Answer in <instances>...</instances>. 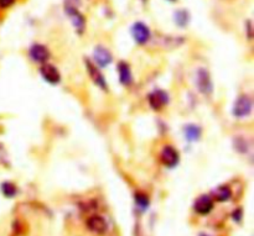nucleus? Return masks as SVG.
Segmentation results:
<instances>
[{
    "mask_svg": "<svg viewBox=\"0 0 254 236\" xmlns=\"http://www.w3.org/2000/svg\"><path fill=\"white\" fill-rule=\"evenodd\" d=\"M252 99L247 94H243V95L238 96L237 100H236L235 105H233L232 114L236 118H247L252 113Z\"/></svg>",
    "mask_w": 254,
    "mask_h": 236,
    "instance_id": "nucleus-1",
    "label": "nucleus"
},
{
    "mask_svg": "<svg viewBox=\"0 0 254 236\" xmlns=\"http://www.w3.org/2000/svg\"><path fill=\"white\" fill-rule=\"evenodd\" d=\"M130 32L134 41L139 45H145L146 42L150 40V36H151L150 29H149L148 25H145L144 22H140V21L133 24V26H131L130 29Z\"/></svg>",
    "mask_w": 254,
    "mask_h": 236,
    "instance_id": "nucleus-2",
    "label": "nucleus"
},
{
    "mask_svg": "<svg viewBox=\"0 0 254 236\" xmlns=\"http://www.w3.org/2000/svg\"><path fill=\"white\" fill-rule=\"evenodd\" d=\"M196 84H197L198 91L202 94H211L213 91L212 81H211L210 73L205 68H200L196 76Z\"/></svg>",
    "mask_w": 254,
    "mask_h": 236,
    "instance_id": "nucleus-3",
    "label": "nucleus"
},
{
    "mask_svg": "<svg viewBox=\"0 0 254 236\" xmlns=\"http://www.w3.org/2000/svg\"><path fill=\"white\" fill-rule=\"evenodd\" d=\"M148 100L153 110H161L164 106L168 105L169 95L166 92L158 89V91H154L149 94Z\"/></svg>",
    "mask_w": 254,
    "mask_h": 236,
    "instance_id": "nucleus-4",
    "label": "nucleus"
},
{
    "mask_svg": "<svg viewBox=\"0 0 254 236\" xmlns=\"http://www.w3.org/2000/svg\"><path fill=\"white\" fill-rule=\"evenodd\" d=\"M160 160L164 166H166L169 168H173L179 163L180 156H179V152L176 151L175 147H173V146H165L161 150Z\"/></svg>",
    "mask_w": 254,
    "mask_h": 236,
    "instance_id": "nucleus-5",
    "label": "nucleus"
},
{
    "mask_svg": "<svg viewBox=\"0 0 254 236\" xmlns=\"http://www.w3.org/2000/svg\"><path fill=\"white\" fill-rule=\"evenodd\" d=\"M30 57L34 62L36 63H46V61L49 59L50 57V52L47 49L46 46L41 44H34L31 47H30V51H29Z\"/></svg>",
    "mask_w": 254,
    "mask_h": 236,
    "instance_id": "nucleus-6",
    "label": "nucleus"
},
{
    "mask_svg": "<svg viewBox=\"0 0 254 236\" xmlns=\"http://www.w3.org/2000/svg\"><path fill=\"white\" fill-rule=\"evenodd\" d=\"M40 73H41L42 78L50 84H57L61 81V74L57 71V68L55 66L50 63H44L40 68Z\"/></svg>",
    "mask_w": 254,
    "mask_h": 236,
    "instance_id": "nucleus-7",
    "label": "nucleus"
},
{
    "mask_svg": "<svg viewBox=\"0 0 254 236\" xmlns=\"http://www.w3.org/2000/svg\"><path fill=\"white\" fill-rule=\"evenodd\" d=\"M93 58H94V62L101 67L109 66V64L112 63V61H113L112 53L108 51V48H106L104 46L94 47Z\"/></svg>",
    "mask_w": 254,
    "mask_h": 236,
    "instance_id": "nucleus-8",
    "label": "nucleus"
},
{
    "mask_svg": "<svg viewBox=\"0 0 254 236\" xmlns=\"http://www.w3.org/2000/svg\"><path fill=\"white\" fill-rule=\"evenodd\" d=\"M86 66H87V71H88L89 76H91L92 81L94 82V84L98 86L102 91H107V89H108V86H107V82L106 79H104L102 72L99 71V69L97 68L91 61H88V59L86 61Z\"/></svg>",
    "mask_w": 254,
    "mask_h": 236,
    "instance_id": "nucleus-9",
    "label": "nucleus"
},
{
    "mask_svg": "<svg viewBox=\"0 0 254 236\" xmlns=\"http://www.w3.org/2000/svg\"><path fill=\"white\" fill-rule=\"evenodd\" d=\"M87 227L94 234L102 235L107 232V223L101 215H93L87 220Z\"/></svg>",
    "mask_w": 254,
    "mask_h": 236,
    "instance_id": "nucleus-10",
    "label": "nucleus"
},
{
    "mask_svg": "<svg viewBox=\"0 0 254 236\" xmlns=\"http://www.w3.org/2000/svg\"><path fill=\"white\" fill-rule=\"evenodd\" d=\"M213 208V199L210 195H201L195 202V210L198 214H208Z\"/></svg>",
    "mask_w": 254,
    "mask_h": 236,
    "instance_id": "nucleus-11",
    "label": "nucleus"
},
{
    "mask_svg": "<svg viewBox=\"0 0 254 236\" xmlns=\"http://www.w3.org/2000/svg\"><path fill=\"white\" fill-rule=\"evenodd\" d=\"M118 73H119V81L123 86L128 87L133 83V74H131V69L127 62H121L118 63Z\"/></svg>",
    "mask_w": 254,
    "mask_h": 236,
    "instance_id": "nucleus-12",
    "label": "nucleus"
},
{
    "mask_svg": "<svg viewBox=\"0 0 254 236\" xmlns=\"http://www.w3.org/2000/svg\"><path fill=\"white\" fill-rule=\"evenodd\" d=\"M191 20L190 12L186 9H179L174 12V21L179 27H186Z\"/></svg>",
    "mask_w": 254,
    "mask_h": 236,
    "instance_id": "nucleus-13",
    "label": "nucleus"
},
{
    "mask_svg": "<svg viewBox=\"0 0 254 236\" xmlns=\"http://www.w3.org/2000/svg\"><path fill=\"white\" fill-rule=\"evenodd\" d=\"M184 134H185L186 140L190 141V142H195L201 138V128L197 125H193V124H190V125L185 126Z\"/></svg>",
    "mask_w": 254,
    "mask_h": 236,
    "instance_id": "nucleus-14",
    "label": "nucleus"
},
{
    "mask_svg": "<svg viewBox=\"0 0 254 236\" xmlns=\"http://www.w3.org/2000/svg\"><path fill=\"white\" fill-rule=\"evenodd\" d=\"M212 195L218 202H226V200H228L232 197V190H231L228 186H220L216 189H213Z\"/></svg>",
    "mask_w": 254,
    "mask_h": 236,
    "instance_id": "nucleus-15",
    "label": "nucleus"
},
{
    "mask_svg": "<svg viewBox=\"0 0 254 236\" xmlns=\"http://www.w3.org/2000/svg\"><path fill=\"white\" fill-rule=\"evenodd\" d=\"M0 188H1V193L6 198H12L16 194V187H15L14 183L11 182H4Z\"/></svg>",
    "mask_w": 254,
    "mask_h": 236,
    "instance_id": "nucleus-16",
    "label": "nucleus"
},
{
    "mask_svg": "<svg viewBox=\"0 0 254 236\" xmlns=\"http://www.w3.org/2000/svg\"><path fill=\"white\" fill-rule=\"evenodd\" d=\"M135 200H136V204H138L141 209H146V208H148L149 199L145 194H143V193H136Z\"/></svg>",
    "mask_w": 254,
    "mask_h": 236,
    "instance_id": "nucleus-17",
    "label": "nucleus"
},
{
    "mask_svg": "<svg viewBox=\"0 0 254 236\" xmlns=\"http://www.w3.org/2000/svg\"><path fill=\"white\" fill-rule=\"evenodd\" d=\"M16 0H0V10H5L11 7Z\"/></svg>",
    "mask_w": 254,
    "mask_h": 236,
    "instance_id": "nucleus-18",
    "label": "nucleus"
},
{
    "mask_svg": "<svg viewBox=\"0 0 254 236\" xmlns=\"http://www.w3.org/2000/svg\"><path fill=\"white\" fill-rule=\"evenodd\" d=\"M241 218H242V210H241V209H238L237 212H235V213H233V219H235V220H237V222H240V220H241Z\"/></svg>",
    "mask_w": 254,
    "mask_h": 236,
    "instance_id": "nucleus-19",
    "label": "nucleus"
},
{
    "mask_svg": "<svg viewBox=\"0 0 254 236\" xmlns=\"http://www.w3.org/2000/svg\"><path fill=\"white\" fill-rule=\"evenodd\" d=\"M168 1H171V2H174V1H176V0H168Z\"/></svg>",
    "mask_w": 254,
    "mask_h": 236,
    "instance_id": "nucleus-20",
    "label": "nucleus"
},
{
    "mask_svg": "<svg viewBox=\"0 0 254 236\" xmlns=\"http://www.w3.org/2000/svg\"><path fill=\"white\" fill-rule=\"evenodd\" d=\"M200 236H207V235H203V234H202V235H200Z\"/></svg>",
    "mask_w": 254,
    "mask_h": 236,
    "instance_id": "nucleus-21",
    "label": "nucleus"
}]
</instances>
